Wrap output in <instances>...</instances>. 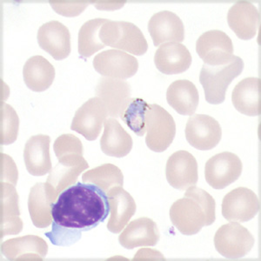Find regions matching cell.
I'll return each instance as SVG.
<instances>
[{
	"label": "cell",
	"mask_w": 261,
	"mask_h": 261,
	"mask_svg": "<svg viewBox=\"0 0 261 261\" xmlns=\"http://www.w3.org/2000/svg\"><path fill=\"white\" fill-rule=\"evenodd\" d=\"M151 105L142 98H130L121 119L128 127L138 136H144L146 133V113Z\"/></svg>",
	"instance_id": "32"
},
{
	"label": "cell",
	"mask_w": 261,
	"mask_h": 261,
	"mask_svg": "<svg viewBox=\"0 0 261 261\" xmlns=\"http://www.w3.org/2000/svg\"><path fill=\"white\" fill-rule=\"evenodd\" d=\"M51 213L53 226L65 229L80 241L82 231L107 220L110 206L105 191L91 183L77 182L60 193Z\"/></svg>",
	"instance_id": "1"
},
{
	"label": "cell",
	"mask_w": 261,
	"mask_h": 261,
	"mask_svg": "<svg viewBox=\"0 0 261 261\" xmlns=\"http://www.w3.org/2000/svg\"><path fill=\"white\" fill-rule=\"evenodd\" d=\"M18 170L14 161L8 155L1 153V182L17 185Z\"/></svg>",
	"instance_id": "36"
},
{
	"label": "cell",
	"mask_w": 261,
	"mask_h": 261,
	"mask_svg": "<svg viewBox=\"0 0 261 261\" xmlns=\"http://www.w3.org/2000/svg\"><path fill=\"white\" fill-rule=\"evenodd\" d=\"M82 180L84 183L95 185L107 193L114 187H123L124 176L118 166L105 164L85 172Z\"/></svg>",
	"instance_id": "30"
},
{
	"label": "cell",
	"mask_w": 261,
	"mask_h": 261,
	"mask_svg": "<svg viewBox=\"0 0 261 261\" xmlns=\"http://www.w3.org/2000/svg\"><path fill=\"white\" fill-rule=\"evenodd\" d=\"M242 169V162L237 155L224 151L205 163V180L214 189H224L241 177Z\"/></svg>",
	"instance_id": "8"
},
{
	"label": "cell",
	"mask_w": 261,
	"mask_h": 261,
	"mask_svg": "<svg viewBox=\"0 0 261 261\" xmlns=\"http://www.w3.org/2000/svg\"><path fill=\"white\" fill-rule=\"evenodd\" d=\"M193 58L180 43H166L158 48L154 63L159 71L166 75L179 74L190 68Z\"/></svg>",
	"instance_id": "22"
},
{
	"label": "cell",
	"mask_w": 261,
	"mask_h": 261,
	"mask_svg": "<svg viewBox=\"0 0 261 261\" xmlns=\"http://www.w3.org/2000/svg\"><path fill=\"white\" fill-rule=\"evenodd\" d=\"M95 93L104 101L108 116L113 119L121 118L132 98V88L127 81L113 77H100Z\"/></svg>",
	"instance_id": "13"
},
{
	"label": "cell",
	"mask_w": 261,
	"mask_h": 261,
	"mask_svg": "<svg viewBox=\"0 0 261 261\" xmlns=\"http://www.w3.org/2000/svg\"><path fill=\"white\" fill-rule=\"evenodd\" d=\"M99 38L106 46L142 56L148 43L139 27L130 22L107 19L99 31Z\"/></svg>",
	"instance_id": "4"
},
{
	"label": "cell",
	"mask_w": 261,
	"mask_h": 261,
	"mask_svg": "<svg viewBox=\"0 0 261 261\" xmlns=\"http://www.w3.org/2000/svg\"><path fill=\"white\" fill-rule=\"evenodd\" d=\"M157 224L149 218H140L128 224L119 235V241L125 249H134L139 246H153L160 241Z\"/></svg>",
	"instance_id": "24"
},
{
	"label": "cell",
	"mask_w": 261,
	"mask_h": 261,
	"mask_svg": "<svg viewBox=\"0 0 261 261\" xmlns=\"http://www.w3.org/2000/svg\"><path fill=\"white\" fill-rule=\"evenodd\" d=\"M107 116L108 112L104 101L98 97L90 98L75 113L71 129L86 140L93 141L99 136Z\"/></svg>",
	"instance_id": "9"
},
{
	"label": "cell",
	"mask_w": 261,
	"mask_h": 261,
	"mask_svg": "<svg viewBox=\"0 0 261 261\" xmlns=\"http://www.w3.org/2000/svg\"><path fill=\"white\" fill-rule=\"evenodd\" d=\"M54 149L58 159L64 155L84 153L83 144L77 137L72 134H63L59 137L54 142Z\"/></svg>",
	"instance_id": "34"
},
{
	"label": "cell",
	"mask_w": 261,
	"mask_h": 261,
	"mask_svg": "<svg viewBox=\"0 0 261 261\" xmlns=\"http://www.w3.org/2000/svg\"><path fill=\"white\" fill-rule=\"evenodd\" d=\"M104 125L100 147L105 154L115 158H123L129 154L134 146L130 134L113 118L106 119Z\"/></svg>",
	"instance_id": "27"
},
{
	"label": "cell",
	"mask_w": 261,
	"mask_h": 261,
	"mask_svg": "<svg viewBox=\"0 0 261 261\" xmlns=\"http://www.w3.org/2000/svg\"><path fill=\"white\" fill-rule=\"evenodd\" d=\"M166 176L170 186L178 190H187L195 186L199 179L195 158L187 151H176L167 161Z\"/></svg>",
	"instance_id": "14"
},
{
	"label": "cell",
	"mask_w": 261,
	"mask_h": 261,
	"mask_svg": "<svg viewBox=\"0 0 261 261\" xmlns=\"http://www.w3.org/2000/svg\"><path fill=\"white\" fill-rule=\"evenodd\" d=\"M23 77L29 89L33 92H44L54 83L55 68L43 56L31 57L24 64Z\"/></svg>",
	"instance_id": "29"
},
{
	"label": "cell",
	"mask_w": 261,
	"mask_h": 261,
	"mask_svg": "<svg viewBox=\"0 0 261 261\" xmlns=\"http://www.w3.org/2000/svg\"><path fill=\"white\" fill-rule=\"evenodd\" d=\"M187 142L200 151H208L216 147L222 138V130L219 122L205 114H193L186 125Z\"/></svg>",
	"instance_id": "11"
},
{
	"label": "cell",
	"mask_w": 261,
	"mask_h": 261,
	"mask_svg": "<svg viewBox=\"0 0 261 261\" xmlns=\"http://www.w3.org/2000/svg\"><path fill=\"white\" fill-rule=\"evenodd\" d=\"M259 209L258 196L246 187H238L223 199V217L230 222H247L258 214Z\"/></svg>",
	"instance_id": "10"
},
{
	"label": "cell",
	"mask_w": 261,
	"mask_h": 261,
	"mask_svg": "<svg viewBox=\"0 0 261 261\" xmlns=\"http://www.w3.org/2000/svg\"><path fill=\"white\" fill-rule=\"evenodd\" d=\"M233 45L226 33L220 30L208 31L199 37L196 51L205 65L217 66L228 64L233 60Z\"/></svg>",
	"instance_id": "7"
},
{
	"label": "cell",
	"mask_w": 261,
	"mask_h": 261,
	"mask_svg": "<svg viewBox=\"0 0 261 261\" xmlns=\"http://www.w3.org/2000/svg\"><path fill=\"white\" fill-rule=\"evenodd\" d=\"M148 31L155 46L184 41V24L174 12L162 11L155 13L149 20Z\"/></svg>",
	"instance_id": "17"
},
{
	"label": "cell",
	"mask_w": 261,
	"mask_h": 261,
	"mask_svg": "<svg viewBox=\"0 0 261 261\" xmlns=\"http://www.w3.org/2000/svg\"><path fill=\"white\" fill-rule=\"evenodd\" d=\"M244 70V61L235 56L226 65H205L202 66L199 81L205 92V100L211 105L222 104L226 99V93L232 81L239 77Z\"/></svg>",
	"instance_id": "3"
},
{
	"label": "cell",
	"mask_w": 261,
	"mask_h": 261,
	"mask_svg": "<svg viewBox=\"0 0 261 261\" xmlns=\"http://www.w3.org/2000/svg\"><path fill=\"white\" fill-rule=\"evenodd\" d=\"M47 252L46 242L35 235L14 238L1 245V252L8 260H43Z\"/></svg>",
	"instance_id": "21"
},
{
	"label": "cell",
	"mask_w": 261,
	"mask_h": 261,
	"mask_svg": "<svg viewBox=\"0 0 261 261\" xmlns=\"http://www.w3.org/2000/svg\"><path fill=\"white\" fill-rule=\"evenodd\" d=\"M0 116V143L2 146H8L15 142L18 138L19 119L12 107L4 102H1Z\"/></svg>",
	"instance_id": "33"
},
{
	"label": "cell",
	"mask_w": 261,
	"mask_h": 261,
	"mask_svg": "<svg viewBox=\"0 0 261 261\" xmlns=\"http://www.w3.org/2000/svg\"><path fill=\"white\" fill-rule=\"evenodd\" d=\"M216 202L207 192L195 186L187 189L183 199L174 202L170 209L172 225L182 234H197L205 226L216 220Z\"/></svg>",
	"instance_id": "2"
},
{
	"label": "cell",
	"mask_w": 261,
	"mask_h": 261,
	"mask_svg": "<svg viewBox=\"0 0 261 261\" xmlns=\"http://www.w3.org/2000/svg\"><path fill=\"white\" fill-rule=\"evenodd\" d=\"M0 219L1 239L11 234H18L23 229L18 205V194L15 186L1 182L0 185Z\"/></svg>",
	"instance_id": "20"
},
{
	"label": "cell",
	"mask_w": 261,
	"mask_h": 261,
	"mask_svg": "<svg viewBox=\"0 0 261 261\" xmlns=\"http://www.w3.org/2000/svg\"><path fill=\"white\" fill-rule=\"evenodd\" d=\"M50 142L48 135L38 134L31 137L25 144L24 161L31 175L44 176L51 171Z\"/></svg>",
	"instance_id": "25"
},
{
	"label": "cell",
	"mask_w": 261,
	"mask_h": 261,
	"mask_svg": "<svg viewBox=\"0 0 261 261\" xmlns=\"http://www.w3.org/2000/svg\"><path fill=\"white\" fill-rule=\"evenodd\" d=\"M59 196L54 187L47 182L37 183L31 188L28 209L36 227L45 228L53 223V205Z\"/></svg>",
	"instance_id": "15"
},
{
	"label": "cell",
	"mask_w": 261,
	"mask_h": 261,
	"mask_svg": "<svg viewBox=\"0 0 261 261\" xmlns=\"http://www.w3.org/2000/svg\"><path fill=\"white\" fill-rule=\"evenodd\" d=\"M227 22L239 39L249 40L257 34L260 14L251 2L238 1L229 9Z\"/></svg>",
	"instance_id": "18"
},
{
	"label": "cell",
	"mask_w": 261,
	"mask_h": 261,
	"mask_svg": "<svg viewBox=\"0 0 261 261\" xmlns=\"http://www.w3.org/2000/svg\"><path fill=\"white\" fill-rule=\"evenodd\" d=\"M93 67L103 77L126 80L134 77L139 70L136 58L120 50H107L97 54Z\"/></svg>",
	"instance_id": "12"
},
{
	"label": "cell",
	"mask_w": 261,
	"mask_h": 261,
	"mask_svg": "<svg viewBox=\"0 0 261 261\" xmlns=\"http://www.w3.org/2000/svg\"><path fill=\"white\" fill-rule=\"evenodd\" d=\"M91 3L92 1H50L53 9L65 17L80 15Z\"/></svg>",
	"instance_id": "35"
},
{
	"label": "cell",
	"mask_w": 261,
	"mask_h": 261,
	"mask_svg": "<svg viewBox=\"0 0 261 261\" xmlns=\"http://www.w3.org/2000/svg\"><path fill=\"white\" fill-rule=\"evenodd\" d=\"M254 245V238L238 222L220 226L214 236V246L221 256L230 259L243 258Z\"/></svg>",
	"instance_id": "6"
},
{
	"label": "cell",
	"mask_w": 261,
	"mask_h": 261,
	"mask_svg": "<svg viewBox=\"0 0 261 261\" xmlns=\"http://www.w3.org/2000/svg\"><path fill=\"white\" fill-rule=\"evenodd\" d=\"M107 194L111 214L107 229L113 233H119L136 213V203L122 187H114Z\"/></svg>",
	"instance_id": "23"
},
{
	"label": "cell",
	"mask_w": 261,
	"mask_h": 261,
	"mask_svg": "<svg viewBox=\"0 0 261 261\" xmlns=\"http://www.w3.org/2000/svg\"><path fill=\"white\" fill-rule=\"evenodd\" d=\"M260 88L259 77H246L239 82L231 93V102L235 109L250 117L260 115Z\"/></svg>",
	"instance_id": "26"
},
{
	"label": "cell",
	"mask_w": 261,
	"mask_h": 261,
	"mask_svg": "<svg viewBox=\"0 0 261 261\" xmlns=\"http://www.w3.org/2000/svg\"><path fill=\"white\" fill-rule=\"evenodd\" d=\"M37 39L40 48L54 60H65L71 54V33L60 21H50L39 27Z\"/></svg>",
	"instance_id": "16"
},
{
	"label": "cell",
	"mask_w": 261,
	"mask_h": 261,
	"mask_svg": "<svg viewBox=\"0 0 261 261\" xmlns=\"http://www.w3.org/2000/svg\"><path fill=\"white\" fill-rule=\"evenodd\" d=\"M166 100L178 114L192 116L199 106V92L193 82L179 80L170 85L166 92Z\"/></svg>",
	"instance_id": "28"
},
{
	"label": "cell",
	"mask_w": 261,
	"mask_h": 261,
	"mask_svg": "<svg viewBox=\"0 0 261 261\" xmlns=\"http://www.w3.org/2000/svg\"><path fill=\"white\" fill-rule=\"evenodd\" d=\"M146 146L151 151L162 152L175 138V121L163 107L151 105L146 113Z\"/></svg>",
	"instance_id": "5"
},
{
	"label": "cell",
	"mask_w": 261,
	"mask_h": 261,
	"mask_svg": "<svg viewBox=\"0 0 261 261\" xmlns=\"http://www.w3.org/2000/svg\"><path fill=\"white\" fill-rule=\"evenodd\" d=\"M58 160L59 163L50 171L46 182L60 195L63 191L75 184L77 177L81 172L89 168V165L83 155L77 153L64 155Z\"/></svg>",
	"instance_id": "19"
},
{
	"label": "cell",
	"mask_w": 261,
	"mask_h": 261,
	"mask_svg": "<svg viewBox=\"0 0 261 261\" xmlns=\"http://www.w3.org/2000/svg\"><path fill=\"white\" fill-rule=\"evenodd\" d=\"M106 20V18H94L86 21L81 27L77 41V50L81 57L89 58L106 46L99 38V31Z\"/></svg>",
	"instance_id": "31"
}]
</instances>
